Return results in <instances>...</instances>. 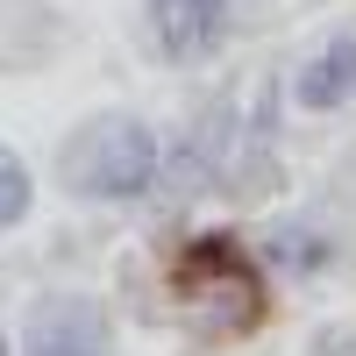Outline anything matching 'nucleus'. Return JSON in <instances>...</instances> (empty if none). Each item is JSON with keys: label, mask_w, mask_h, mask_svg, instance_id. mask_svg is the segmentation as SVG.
<instances>
[{"label": "nucleus", "mask_w": 356, "mask_h": 356, "mask_svg": "<svg viewBox=\"0 0 356 356\" xmlns=\"http://www.w3.org/2000/svg\"><path fill=\"white\" fill-rule=\"evenodd\" d=\"M57 171H65V186L86 193V200H129L150 186L157 171V143L143 122H129V114H100V122H86L65 157H57Z\"/></svg>", "instance_id": "1"}, {"label": "nucleus", "mask_w": 356, "mask_h": 356, "mask_svg": "<svg viewBox=\"0 0 356 356\" xmlns=\"http://www.w3.org/2000/svg\"><path fill=\"white\" fill-rule=\"evenodd\" d=\"M178 307H186L200 328H250L264 292H257V271L250 257L228 243V235H207V243H193L186 257H178Z\"/></svg>", "instance_id": "2"}, {"label": "nucleus", "mask_w": 356, "mask_h": 356, "mask_svg": "<svg viewBox=\"0 0 356 356\" xmlns=\"http://www.w3.org/2000/svg\"><path fill=\"white\" fill-rule=\"evenodd\" d=\"M22 356H114L107 314L93 300H43L22 328Z\"/></svg>", "instance_id": "3"}, {"label": "nucleus", "mask_w": 356, "mask_h": 356, "mask_svg": "<svg viewBox=\"0 0 356 356\" xmlns=\"http://www.w3.org/2000/svg\"><path fill=\"white\" fill-rule=\"evenodd\" d=\"M150 15H157V36L171 57H193L221 36V15H228V0H150Z\"/></svg>", "instance_id": "4"}, {"label": "nucleus", "mask_w": 356, "mask_h": 356, "mask_svg": "<svg viewBox=\"0 0 356 356\" xmlns=\"http://www.w3.org/2000/svg\"><path fill=\"white\" fill-rule=\"evenodd\" d=\"M292 93H300V107H335V100H349V93H356V36H335V43L300 72Z\"/></svg>", "instance_id": "5"}, {"label": "nucleus", "mask_w": 356, "mask_h": 356, "mask_svg": "<svg viewBox=\"0 0 356 356\" xmlns=\"http://www.w3.org/2000/svg\"><path fill=\"white\" fill-rule=\"evenodd\" d=\"M22 214H29V171L15 150H0V228H15Z\"/></svg>", "instance_id": "6"}]
</instances>
